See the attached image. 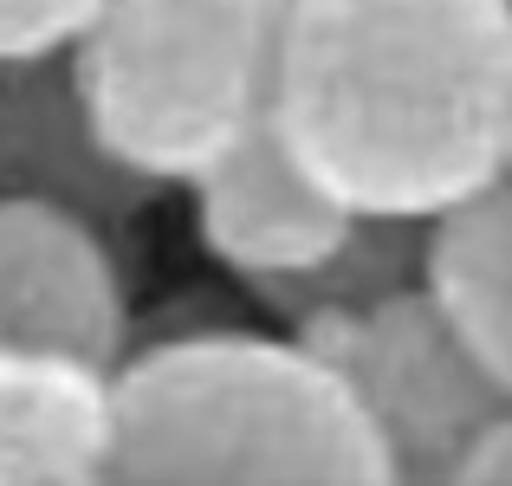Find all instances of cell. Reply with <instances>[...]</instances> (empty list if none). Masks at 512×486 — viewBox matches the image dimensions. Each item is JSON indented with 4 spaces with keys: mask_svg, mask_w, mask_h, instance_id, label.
<instances>
[{
    "mask_svg": "<svg viewBox=\"0 0 512 486\" xmlns=\"http://www.w3.org/2000/svg\"><path fill=\"white\" fill-rule=\"evenodd\" d=\"M266 124L350 214L454 208L512 162V0H279Z\"/></svg>",
    "mask_w": 512,
    "mask_h": 486,
    "instance_id": "6da1fadb",
    "label": "cell"
},
{
    "mask_svg": "<svg viewBox=\"0 0 512 486\" xmlns=\"http://www.w3.org/2000/svg\"><path fill=\"white\" fill-rule=\"evenodd\" d=\"M104 480H338L383 486L357 396L299 337L175 331L111 363Z\"/></svg>",
    "mask_w": 512,
    "mask_h": 486,
    "instance_id": "7a4b0ae2",
    "label": "cell"
},
{
    "mask_svg": "<svg viewBox=\"0 0 512 486\" xmlns=\"http://www.w3.org/2000/svg\"><path fill=\"white\" fill-rule=\"evenodd\" d=\"M279 0H98L72 33L91 130L150 182H195L266 111Z\"/></svg>",
    "mask_w": 512,
    "mask_h": 486,
    "instance_id": "3957f363",
    "label": "cell"
},
{
    "mask_svg": "<svg viewBox=\"0 0 512 486\" xmlns=\"http://www.w3.org/2000/svg\"><path fill=\"white\" fill-rule=\"evenodd\" d=\"M292 337L344 376L396 480H454L461 454L487 428L512 422V376L487 370L422 299V286H402L357 312L305 318Z\"/></svg>",
    "mask_w": 512,
    "mask_h": 486,
    "instance_id": "277c9868",
    "label": "cell"
},
{
    "mask_svg": "<svg viewBox=\"0 0 512 486\" xmlns=\"http://www.w3.org/2000/svg\"><path fill=\"white\" fill-rule=\"evenodd\" d=\"M0 344L65 350L104 370L124 357L130 292L104 227L0 195Z\"/></svg>",
    "mask_w": 512,
    "mask_h": 486,
    "instance_id": "5b68a950",
    "label": "cell"
},
{
    "mask_svg": "<svg viewBox=\"0 0 512 486\" xmlns=\"http://www.w3.org/2000/svg\"><path fill=\"white\" fill-rule=\"evenodd\" d=\"M0 195L52 201V208L117 234L163 195V182L130 169L91 130L72 59L59 46V52H0Z\"/></svg>",
    "mask_w": 512,
    "mask_h": 486,
    "instance_id": "8992f818",
    "label": "cell"
},
{
    "mask_svg": "<svg viewBox=\"0 0 512 486\" xmlns=\"http://www.w3.org/2000/svg\"><path fill=\"white\" fill-rule=\"evenodd\" d=\"M188 188H195L201 247L240 279L312 266L318 253L338 247L344 227H350V208H338V201L286 156V143L273 137L266 111Z\"/></svg>",
    "mask_w": 512,
    "mask_h": 486,
    "instance_id": "52a82bcc",
    "label": "cell"
},
{
    "mask_svg": "<svg viewBox=\"0 0 512 486\" xmlns=\"http://www.w3.org/2000/svg\"><path fill=\"white\" fill-rule=\"evenodd\" d=\"M111 461V370L0 344V486H85Z\"/></svg>",
    "mask_w": 512,
    "mask_h": 486,
    "instance_id": "ba28073f",
    "label": "cell"
},
{
    "mask_svg": "<svg viewBox=\"0 0 512 486\" xmlns=\"http://www.w3.org/2000/svg\"><path fill=\"white\" fill-rule=\"evenodd\" d=\"M415 286L487 370L512 376V201L506 175L422 221Z\"/></svg>",
    "mask_w": 512,
    "mask_h": 486,
    "instance_id": "9c48e42d",
    "label": "cell"
},
{
    "mask_svg": "<svg viewBox=\"0 0 512 486\" xmlns=\"http://www.w3.org/2000/svg\"><path fill=\"white\" fill-rule=\"evenodd\" d=\"M415 260H422V221L350 214L344 240L331 253H318L312 266H292V273L247 279V292L260 299V312H273L292 331V324H305V318L357 312V305H376V299H389V292L415 286Z\"/></svg>",
    "mask_w": 512,
    "mask_h": 486,
    "instance_id": "30bf717a",
    "label": "cell"
},
{
    "mask_svg": "<svg viewBox=\"0 0 512 486\" xmlns=\"http://www.w3.org/2000/svg\"><path fill=\"white\" fill-rule=\"evenodd\" d=\"M98 0H0V52H59Z\"/></svg>",
    "mask_w": 512,
    "mask_h": 486,
    "instance_id": "8fae6325",
    "label": "cell"
}]
</instances>
